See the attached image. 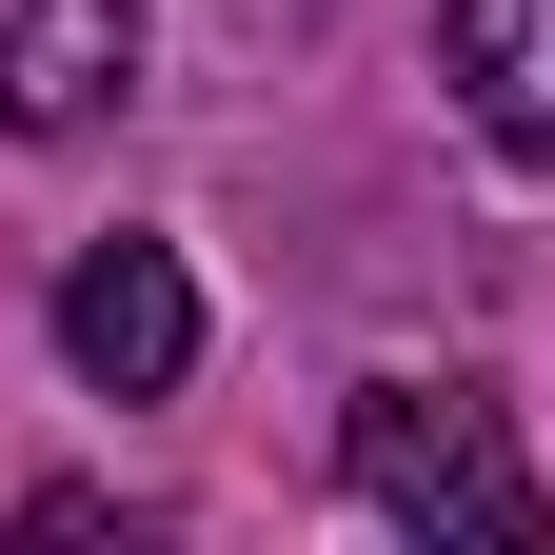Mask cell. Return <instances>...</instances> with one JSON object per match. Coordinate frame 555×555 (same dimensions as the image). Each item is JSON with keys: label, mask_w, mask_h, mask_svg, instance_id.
Returning <instances> with one entry per match:
<instances>
[{"label": "cell", "mask_w": 555, "mask_h": 555, "mask_svg": "<svg viewBox=\"0 0 555 555\" xmlns=\"http://www.w3.org/2000/svg\"><path fill=\"white\" fill-rule=\"evenodd\" d=\"M139 100V0H0V139H80Z\"/></svg>", "instance_id": "obj_3"}, {"label": "cell", "mask_w": 555, "mask_h": 555, "mask_svg": "<svg viewBox=\"0 0 555 555\" xmlns=\"http://www.w3.org/2000/svg\"><path fill=\"white\" fill-rule=\"evenodd\" d=\"M437 80L476 100V139H496V159L555 179V0H437Z\"/></svg>", "instance_id": "obj_4"}, {"label": "cell", "mask_w": 555, "mask_h": 555, "mask_svg": "<svg viewBox=\"0 0 555 555\" xmlns=\"http://www.w3.org/2000/svg\"><path fill=\"white\" fill-rule=\"evenodd\" d=\"M60 358H80L100 397H179V377H198V278H179V238H80Z\"/></svg>", "instance_id": "obj_2"}, {"label": "cell", "mask_w": 555, "mask_h": 555, "mask_svg": "<svg viewBox=\"0 0 555 555\" xmlns=\"http://www.w3.org/2000/svg\"><path fill=\"white\" fill-rule=\"evenodd\" d=\"M337 476H358V516H397V535H496V555L555 535V476L496 437V397H456V377H377L337 416Z\"/></svg>", "instance_id": "obj_1"}]
</instances>
